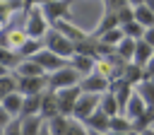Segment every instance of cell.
<instances>
[{
  "mask_svg": "<svg viewBox=\"0 0 154 135\" xmlns=\"http://www.w3.org/2000/svg\"><path fill=\"white\" fill-rule=\"evenodd\" d=\"M7 72H10V70H7V68H2V65H0V77H2V75H7Z\"/></svg>",
  "mask_w": 154,
  "mask_h": 135,
  "instance_id": "48",
  "label": "cell"
},
{
  "mask_svg": "<svg viewBox=\"0 0 154 135\" xmlns=\"http://www.w3.org/2000/svg\"><path fill=\"white\" fill-rule=\"evenodd\" d=\"M43 48L53 51L55 55H60V58H65V60H70V58L75 55V43H72L65 34H60L58 29H53V27H48V31L43 34Z\"/></svg>",
  "mask_w": 154,
  "mask_h": 135,
  "instance_id": "1",
  "label": "cell"
},
{
  "mask_svg": "<svg viewBox=\"0 0 154 135\" xmlns=\"http://www.w3.org/2000/svg\"><path fill=\"white\" fill-rule=\"evenodd\" d=\"M154 125V106H147L135 121H132V130L135 133H140V130H144V128H152Z\"/></svg>",
  "mask_w": 154,
  "mask_h": 135,
  "instance_id": "25",
  "label": "cell"
},
{
  "mask_svg": "<svg viewBox=\"0 0 154 135\" xmlns=\"http://www.w3.org/2000/svg\"><path fill=\"white\" fill-rule=\"evenodd\" d=\"M116 27H120V22H118V14H116V12H111V10H106V12H103V17H101V22H99V27L91 31V36H101L103 31H108V29H116Z\"/></svg>",
  "mask_w": 154,
  "mask_h": 135,
  "instance_id": "20",
  "label": "cell"
},
{
  "mask_svg": "<svg viewBox=\"0 0 154 135\" xmlns=\"http://www.w3.org/2000/svg\"><path fill=\"white\" fill-rule=\"evenodd\" d=\"M103 5H106V10L116 12V10H120L123 5H128V0H103Z\"/></svg>",
  "mask_w": 154,
  "mask_h": 135,
  "instance_id": "38",
  "label": "cell"
},
{
  "mask_svg": "<svg viewBox=\"0 0 154 135\" xmlns=\"http://www.w3.org/2000/svg\"><path fill=\"white\" fill-rule=\"evenodd\" d=\"M154 55V48L144 41V39H137L135 41V53H132V63L135 65H140V68H144V63L149 60Z\"/></svg>",
  "mask_w": 154,
  "mask_h": 135,
  "instance_id": "16",
  "label": "cell"
},
{
  "mask_svg": "<svg viewBox=\"0 0 154 135\" xmlns=\"http://www.w3.org/2000/svg\"><path fill=\"white\" fill-rule=\"evenodd\" d=\"M137 135H154V128H144V130H140Z\"/></svg>",
  "mask_w": 154,
  "mask_h": 135,
  "instance_id": "44",
  "label": "cell"
},
{
  "mask_svg": "<svg viewBox=\"0 0 154 135\" xmlns=\"http://www.w3.org/2000/svg\"><path fill=\"white\" fill-rule=\"evenodd\" d=\"M46 87H48V72H46V75H38V77H19V75H17V92H19L22 96L41 94Z\"/></svg>",
  "mask_w": 154,
  "mask_h": 135,
  "instance_id": "7",
  "label": "cell"
},
{
  "mask_svg": "<svg viewBox=\"0 0 154 135\" xmlns=\"http://www.w3.org/2000/svg\"><path fill=\"white\" fill-rule=\"evenodd\" d=\"M108 84H111V82H108L103 75H99L96 70L89 72V75H84V77L79 80V89L87 92V94H103V92H108Z\"/></svg>",
  "mask_w": 154,
  "mask_h": 135,
  "instance_id": "8",
  "label": "cell"
},
{
  "mask_svg": "<svg viewBox=\"0 0 154 135\" xmlns=\"http://www.w3.org/2000/svg\"><path fill=\"white\" fill-rule=\"evenodd\" d=\"M67 123H70V116H60V113L53 116L51 121H46L51 135H65V133H67Z\"/></svg>",
  "mask_w": 154,
  "mask_h": 135,
  "instance_id": "30",
  "label": "cell"
},
{
  "mask_svg": "<svg viewBox=\"0 0 154 135\" xmlns=\"http://www.w3.org/2000/svg\"><path fill=\"white\" fill-rule=\"evenodd\" d=\"M22 101H24V96H22L19 92H12V94H7V96H2V99H0V106H2L12 118H19Z\"/></svg>",
  "mask_w": 154,
  "mask_h": 135,
  "instance_id": "17",
  "label": "cell"
},
{
  "mask_svg": "<svg viewBox=\"0 0 154 135\" xmlns=\"http://www.w3.org/2000/svg\"><path fill=\"white\" fill-rule=\"evenodd\" d=\"M108 130H116V133H130L132 130V121L125 118L123 113H116L108 118Z\"/></svg>",
  "mask_w": 154,
  "mask_h": 135,
  "instance_id": "29",
  "label": "cell"
},
{
  "mask_svg": "<svg viewBox=\"0 0 154 135\" xmlns=\"http://www.w3.org/2000/svg\"><path fill=\"white\" fill-rule=\"evenodd\" d=\"M22 2H24V7H34V5H38V7H41L46 0H22Z\"/></svg>",
  "mask_w": 154,
  "mask_h": 135,
  "instance_id": "42",
  "label": "cell"
},
{
  "mask_svg": "<svg viewBox=\"0 0 154 135\" xmlns=\"http://www.w3.org/2000/svg\"><path fill=\"white\" fill-rule=\"evenodd\" d=\"M38 135H51V130H48V125H46V123L41 125V130H38Z\"/></svg>",
  "mask_w": 154,
  "mask_h": 135,
  "instance_id": "45",
  "label": "cell"
},
{
  "mask_svg": "<svg viewBox=\"0 0 154 135\" xmlns=\"http://www.w3.org/2000/svg\"><path fill=\"white\" fill-rule=\"evenodd\" d=\"M142 2H144V0H128V5H130V7H137V5H142Z\"/></svg>",
  "mask_w": 154,
  "mask_h": 135,
  "instance_id": "46",
  "label": "cell"
},
{
  "mask_svg": "<svg viewBox=\"0 0 154 135\" xmlns=\"http://www.w3.org/2000/svg\"><path fill=\"white\" fill-rule=\"evenodd\" d=\"M108 118L111 116H106L101 108H96L91 116H87L82 123L87 125V130H96V133H108Z\"/></svg>",
  "mask_w": 154,
  "mask_h": 135,
  "instance_id": "13",
  "label": "cell"
},
{
  "mask_svg": "<svg viewBox=\"0 0 154 135\" xmlns=\"http://www.w3.org/2000/svg\"><path fill=\"white\" fill-rule=\"evenodd\" d=\"M120 31H123V36H128V39H142L144 36V27L140 24V22H125V24H120Z\"/></svg>",
  "mask_w": 154,
  "mask_h": 135,
  "instance_id": "32",
  "label": "cell"
},
{
  "mask_svg": "<svg viewBox=\"0 0 154 135\" xmlns=\"http://www.w3.org/2000/svg\"><path fill=\"white\" fill-rule=\"evenodd\" d=\"M79 94H82L79 84L65 87V89H55V99H58V111H60V116H72V108H75V101H77Z\"/></svg>",
  "mask_w": 154,
  "mask_h": 135,
  "instance_id": "6",
  "label": "cell"
},
{
  "mask_svg": "<svg viewBox=\"0 0 154 135\" xmlns=\"http://www.w3.org/2000/svg\"><path fill=\"white\" fill-rule=\"evenodd\" d=\"M26 10V17H24V34L29 39H43V34L48 31V19L43 17L41 7L34 5V7H24Z\"/></svg>",
  "mask_w": 154,
  "mask_h": 135,
  "instance_id": "2",
  "label": "cell"
},
{
  "mask_svg": "<svg viewBox=\"0 0 154 135\" xmlns=\"http://www.w3.org/2000/svg\"><path fill=\"white\" fill-rule=\"evenodd\" d=\"M132 14H135V22H140L144 29L147 27H154V12L142 2V5H137V7H132Z\"/></svg>",
  "mask_w": 154,
  "mask_h": 135,
  "instance_id": "26",
  "label": "cell"
},
{
  "mask_svg": "<svg viewBox=\"0 0 154 135\" xmlns=\"http://www.w3.org/2000/svg\"><path fill=\"white\" fill-rule=\"evenodd\" d=\"M0 27H2V24H0Z\"/></svg>",
  "mask_w": 154,
  "mask_h": 135,
  "instance_id": "51",
  "label": "cell"
},
{
  "mask_svg": "<svg viewBox=\"0 0 154 135\" xmlns=\"http://www.w3.org/2000/svg\"><path fill=\"white\" fill-rule=\"evenodd\" d=\"M2 135H22V128H19V118H12L5 128H2Z\"/></svg>",
  "mask_w": 154,
  "mask_h": 135,
  "instance_id": "37",
  "label": "cell"
},
{
  "mask_svg": "<svg viewBox=\"0 0 154 135\" xmlns=\"http://www.w3.org/2000/svg\"><path fill=\"white\" fill-rule=\"evenodd\" d=\"M10 121H12V116H10V113H7V111H5L2 106H0V130H2V128H5V125H7Z\"/></svg>",
  "mask_w": 154,
  "mask_h": 135,
  "instance_id": "40",
  "label": "cell"
},
{
  "mask_svg": "<svg viewBox=\"0 0 154 135\" xmlns=\"http://www.w3.org/2000/svg\"><path fill=\"white\" fill-rule=\"evenodd\" d=\"M43 48V39H24L22 43H19V48H17V53H19V58H31L34 53H38Z\"/></svg>",
  "mask_w": 154,
  "mask_h": 135,
  "instance_id": "21",
  "label": "cell"
},
{
  "mask_svg": "<svg viewBox=\"0 0 154 135\" xmlns=\"http://www.w3.org/2000/svg\"><path fill=\"white\" fill-rule=\"evenodd\" d=\"M31 58L43 68V72H53V70H58V68L67 65V60H65V58L55 55V53H53V51H48V48H41V51H38V53H34Z\"/></svg>",
  "mask_w": 154,
  "mask_h": 135,
  "instance_id": "9",
  "label": "cell"
},
{
  "mask_svg": "<svg viewBox=\"0 0 154 135\" xmlns=\"http://www.w3.org/2000/svg\"><path fill=\"white\" fill-rule=\"evenodd\" d=\"M70 5H72V0H46V2L41 5V12H43V17L48 19V24L55 22V19H70V22H72V17H70Z\"/></svg>",
  "mask_w": 154,
  "mask_h": 135,
  "instance_id": "4",
  "label": "cell"
},
{
  "mask_svg": "<svg viewBox=\"0 0 154 135\" xmlns=\"http://www.w3.org/2000/svg\"><path fill=\"white\" fill-rule=\"evenodd\" d=\"M82 77L84 75H89V72H94V65H96V58H91V55H84V53H75L70 60H67Z\"/></svg>",
  "mask_w": 154,
  "mask_h": 135,
  "instance_id": "14",
  "label": "cell"
},
{
  "mask_svg": "<svg viewBox=\"0 0 154 135\" xmlns=\"http://www.w3.org/2000/svg\"><path fill=\"white\" fill-rule=\"evenodd\" d=\"M99 96H101V94H87V92H82V94L77 96V101H75L72 118L84 121L87 116H91V113L99 108Z\"/></svg>",
  "mask_w": 154,
  "mask_h": 135,
  "instance_id": "5",
  "label": "cell"
},
{
  "mask_svg": "<svg viewBox=\"0 0 154 135\" xmlns=\"http://www.w3.org/2000/svg\"><path fill=\"white\" fill-rule=\"evenodd\" d=\"M87 135H106V133H96V130H87Z\"/></svg>",
  "mask_w": 154,
  "mask_h": 135,
  "instance_id": "49",
  "label": "cell"
},
{
  "mask_svg": "<svg viewBox=\"0 0 154 135\" xmlns=\"http://www.w3.org/2000/svg\"><path fill=\"white\" fill-rule=\"evenodd\" d=\"M120 80H125L128 84H137V82H142L144 80V68H140V65H135L132 60H128L125 63V68H123V75H120Z\"/></svg>",
  "mask_w": 154,
  "mask_h": 135,
  "instance_id": "18",
  "label": "cell"
},
{
  "mask_svg": "<svg viewBox=\"0 0 154 135\" xmlns=\"http://www.w3.org/2000/svg\"><path fill=\"white\" fill-rule=\"evenodd\" d=\"M79 80H82V75L67 63V65H63V68H58V70H53V72H48V89H65V87H75V84H79Z\"/></svg>",
  "mask_w": 154,
  "mask_h": 135,
  "instance_id": "3",
  "label": "cell"
},
{
  "mask_svg": "<svg viewBox=\"0 0 154 135\" xmlns=\"http://www.w3.org/2000/svg\"><path fill=\"white\" fill-rule=\"evenodd\" d=\"M144 108H147L144 99H142L137 92H132V94H130V99H128V104H125V108H123V116H125V118H130V121H135Z\"/></svg>",
  "mask_w": 154,
  "mask_h": 135,
  "instance_id": "15",
  "label": "cell"
},
{
  "mask_svg": "<svg viewBox=\"0 0 154 135\" xmlns=\"http://www.w3.org/2000/svg\"><path fill=\"white\" fill-rule=\"evenodd\" d=\"M24 2L22 0H0V24H5L17 10H22Z\"/></svg>",
  "mask_w": 154,
  "mask_h": 135,
  "instance_id": "27",
  "label": "cell"
},
{
  "mask_svg": "<svg viewBox=\"0 0 154 135\" xmlns=\"http://www.w3.org/2000/svg\"><path fill=\"white\" fill-rule=\"evenodd\" d=\"M142 39H144V41H147V43H149V46L154 48V27H147V29H144V36H142Z\"/></svg>",
  "mask_w": 154,
  "mask_h": 135,
  "instance_id": "41",
  "label": "cell"
},
{
  "mask_svg": "<svg viewBox=\"0 0 154 135\" xmlns=\"http://www.w3.org/2000/svg\"><path fill=\"white\" fill-rule=\"evenodd\" d=\"M65 135H87V125L82 121H77V118L70 116V123H67V133Z\"/></svg>",
  "mask_w": 154,
  "mask_h": 135,
  "instance_id": "35",
  "label": "cell"
},
{
  "mask_svg": "<svg viewBox=\"0 0 154 135\" xmlns=\"http://www.w3.org/2000/svg\"><path fill=\"white\" fill-rule=\"evenodd\" d=\"M135 41H137V39H128V36H123V39L118 41V46H116V55H120L125 63H128V60H132V53H135Z\"/></svg>",
  "mask_w": 154,
  "mask_h": 135,
  "instance_id": "28",
  "label": "cell"
},
{
  "mask_svg": "<svg viewBox=\"0 0 154 135\" xmlns=\"http://www.w3.org/2000/svg\"><path fill=\"white\" fill-rule=\"evenodd\" d=\"M94 39H99L101 43H106V46L116 48V46H118V41L123 39V31H120V27H116V29H108V31H103L101 36H94Z\"/></svg>",
  "mask_w": 154,
  "mask_h": 135,
  "instance_id": "33",
  "label": "cell"
},
{
  "mask_svg": "<svg viewBox=\"0 0 154 135\" xmlns=\"http://www.w3.org/2000/svg\"><path fill=\"white\" fill-rule=\"evenodd\" d=\"M106 135H137V133H135V130H130V133H116V130H108Z\"/></svg>",
  "mask_w": 154,
  "mask_h": 135,
  "instance_id": "43",
  "label": "cell"
},
{
  "mask_svg": "<svg viewBox=\"0 0 154 135\" xmlns=\"http://www.w3.org/2000/svg\"><path fill=\"white\" fill-rule=\"evenodd\" d=\"M116 14H118V22H120V24H125V22H132V19H135V14H132V7H130V5H123L120 10H116Z\"/></svg>",
  "mask_w": 154,
  "mask_h": 135,
  "instance_id": "36",
  "label": "cell"
},
{
  "mask_svg": "<svg viewBox=\"0 0 154 135\" xmlns=\"http://www.w3.org/2000/svg\"><path fill=\"white\" fill-rule=\"evenodd\" d=\"M41 94H43V92H41ZM41 94H29V96H24L22 108H19V118L38 116V108H41Z\"/></svg>",
  "mask_w": 154,
  "mask_h": 135,
  "instance_id": "19",
  "label": "cell"
},
{
  "mask_svg": "<svg viewBox=\"0 0 154 135\" xmlns=\"http://www.w3.org/2000/svg\"><path fill=\"white\" fill-rule=\"evenodd\" d=\"M60 111H58V99H55V92L53 89H43V94H41V108H38V116L43 118V121H51L53 116H58Z\"/></svg>",
  "mask_w": 154,
  "mask_h": 135,
  "instance_id": "11",
  "label": "cell"
},
{
  "mask_svg": "<svg viewBox=\"0 0 154 135\" xmlns=\"http://www.w3.org/2000/svg\"><path fill=\"white\" fill-rule=\"evenodd\" d=\"M108 92L116 96V101H118V106H120V113H123V108H125V104H128V99H130V94L135 92V87L132 84H128L125 80H113L111 84H108Z\"/></svg>",
  "mask_w": 154,
  "mask_h": 135,
  "instance_id": "10",
  "label": "cell"
},
{
  "mask_svg": "<svg viewBox=\"0 0 154 135\" xmlns=\"http://www.w3.org/2000/svg\"><path fill=\"white\" fill-rule=\"evenodd\" d=\"M149 77H154V55L144 63V80H149Z\"/></svg>",
  "mask_w": 154,
  "mask_h": 135,
  "instance_id": "39",
  "label": "cell"
},
{
  "mask_svg": "<svg viewBox=\"0 0 154 135\" xmlns=\"http://www.w3.org/2000/svg\"><path fill=\"white\" fill-rule=\"evenodd\" d=\"M144 5H147V7L152 10V12H154V0H144Z\"/></svg>",
  "mask_w": 154,
  "mask_h": 135,
  "instance_id": "47",
  "label": "cell"
},
{
  "mask_svg": "<svg viewBox=\"0 0 154 135\" xmlns=\"http://www.w3.org/2000/svg\"><path fill=\"white\" fill-rule=\"evenodd\" d=\"M46 121L41 116H26V118H19V128H22V135H38L41 125Z\"/></svg>",
  "mask_w": 154,
  "mask_h": 135,
  "instance_id": "22",
  "label": "cell"
},
{
  "mask_svg": "<svg viewBox=\"0 0 154 135\" xmlns=\"http://www.w3.org/2000/svg\"><path fill=\"white\" fill-rule=\"evenodd\" d=\"M12 92H17V75H2L0 77V99L2 96H7V94H12Z\"/></svg>",
  "mask_w": 154,
  "mask_h": 135,
  "instance_id": "34",
  "label": "cell"
},
{
  "mask_svg": "<svg viewBox=\"0 0 154 135\" xmlns=\"http://www.w3.org/2000/svg\"><path fill=\"white\" fill-rule=\"evenodd\" d=\"M19 60H22V58H19V53H17V51L0 46V65H2V68H7V70H14Z\"/></svg>",
  "mask_w": 154,
  "mask_h": 135,
  "instance_id": "31",
  "label": "cell"
},
{
  "mask_svg": "<svg viewBox=\"0 0 154 135\" xmlns=\"http://www.w3.org/2000/svg\"><path fill=\"white\" fill-rule=\"evenodd\" d=\"M0 135H2V130H0Z\"/></svg>",
  "mask_w": 154,
  "mask_h": 135,
  "instance_id": "50",
  "label": "cell"
},
{
  "mask_svg": "<svg viewBox=\"0 0 154 135\" xmlns=\"http://www.w3.org/2000/svg\"><path fill=\"white\" fill-rule=\"evenodd\" d=\"M14 75H19V77H38V75H46V72L34 58H22L17 63V68H14Z\"/></svg>",
  "mask_w": 154,
  "mask_h": 135,
  "instance_id": "12",
  "label": "cell"
},
{
  "mask_svg": "<svg viewBox=\"0 0 154 135\" xmlns=\"http://www.w3.org/2000/svg\"><path fill=\"white\" fill-rule=\"evenodd\" d=\"M135 92L144 99V104H147V106H154V77L137 82V84H135Z\"/></svg>",
  "mask_w": 154,
  "mask_h": 135,
  "instance_id": "23",
  "label": "cell"
},
{
  "mask_svg": "<svg viewBox=\"0 0 154 135\" xmlns=\"http://www.w3.org/2000/svg\"><path fill=\"white\" fill-rule=\"evenodd\" d=\"M99 108H101L106 116H116V113H120V106H118V101H116V96H113L111 92H103V94L99 96Z\"/></svg>",
  "mask_w": 154,
  "mask_h": 135,
  "instance_id": "24",
  "label": "cell"
}]
</instances>
